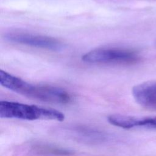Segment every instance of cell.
<instances>
[{"label":"cell","mask_w":156,"mask_h":156,"mask_svg":"<svg viewBox=\"0 0 156 156\" xmlns=\"http://www.w3.org/2000/svg\"><path fill=\"white\" fill-rule=\"evenodd\" d=\"M139 59L134 52L119 49L101 48L91 51L83 54L82 60L90 63H132Z\"/></svg>","instance_id":"3957f363"},{"label":"cell","mask_w":156,"mask_h":156,"mask_svg":"<svg viewBox=\"0 0 156 156\" xmlns=\"http://www.w3.org/2000/svg\"><path fill=\"white\" fill-rule=\"evenodd\" d=\"M108 122L123 129L144 127L156 129V117L140 118L122 115H112L108 117Z\"/></svg>","instance_id":"8992f818"},{"label":"cell","mask_w":156,"mask_h":156,"mask_svg":"<svg viewBox=\"0 0 156 156\" xmlns=\"http://www.w3.org/2000/svg\"><path fill=\"white\" fill-rule=\"evenodd\" d=\"M0 83L14 92L44 102L65 104L71 99L69 94L60 88L32 85L3 70L0 71Z\"/></svg>","instance_id":"6da1fadb"},{"label":"cell","mask_w":156,"mask_h":156,"mask_svg":"<svg viewBox=\"0 0 156 156\" xmlns=\"http://www.w3.org/2000/svg\"><path fill=\"white\" fill-rule=\"evenodd\" d=\"M132 93L138 104L156 110V81H148L138 84L133 87Z\"/></svg>","instance_id":"5b68a950"},{"label":"cell","mask_w":156,"mask_h":156,"mask_svg":"<svg viewBox=\"0 0 156 156\" xmlns=\"http://www.w3.org/2000/svg\"><path fill=\"white\" fill-rule=\"evenodd\" d=\"M4 38L11 42L51 51H60L63 48V44L55 38L30 34L12 32L5 34Z\"/></svg>","instance_id":"277c9868"},{"label":"cell","mask_w":156,"mask_h":156,"mask_svg":"<svg viewBox=\"0 0 156 156\" xmlns=\"http://www.w3.org/2000/svg\"><path fill=\"white\" fill-rule=\"evenodd\" d=\"M0 116L24 120L47 119L62 121L65 115L55 109L10 101L0 102Z\"/></svg>","instance_id":"7a4b0ae2"}]
</instances>
